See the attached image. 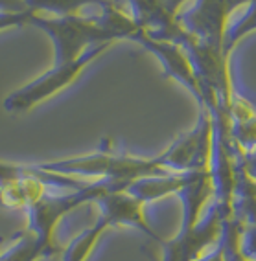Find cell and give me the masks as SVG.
Instances as JSON below:
<instances>
[{
    "label": "cell",
    "mask_w": 256,
    "mask_h": 261,
    "mask_svg": "<svg viewBox=\"0 0 256 261\" xmlns=\"http://www.w3.org/2000/svg\"><path fill=\"white\" fill-rule=\"evenodd\" d=\"M33 26L41 28L54 42L56 65L70 63L81 57L85 51L102 44H114L120 39H135L140 32L129 11L122 6H111L100 15H65L52 17L39 15L32 17Z\"/></svg>",
    "instance_id": "6da1fadb"
},
{
    "label": "cell",
    "mask_w": 256,
    "mask_h": 261,
    "mask_svg": "<svg viewBox=\"0 0 256 261\" xmlns=\"http://www.w3.org/2000/svg\"><path fill=\"white\" fill-rule=\"evenodd\" d=\"M39 166L46 171L87 180H107L124 188L142 178L172 175V171L166 168L162 153L157 156H136L117 151L111 144H103L98 151L90 154L44 162Z\"/></svg>",
    "instance_id": "7a4b0ae2"
},
{
    "label": "cell",
    "mask_w": 256,
    "mask_h": 261,
    "mask_svg": "<svg viewBox=\"0 0 256 261\" xmlns=\"http://www.w3.org/2000/svg\"><path fill=\"white\" fill-rule=\"evenodd\" d=\"M94 204L100 210L98 219L90 228L83 230L66 245L63 250V261H89L103 233L118 226L136 228L155 241H162L146 219V204L131 195L126 188H112L105 191L94 201Z\"/></svg>",
    "instance_id": "3957f363"
},
{
    "label": "cell",
    "mask_w": 256,
    "mask_h": 261,
    "mask_svg": "<svg viewBox=\"0 0 256 261\" xmlns=\"http://www.w3.org/2000/svg\"><path fill=\"white\" fill-rule=\"evenodd\" d=\"M111 46L112 44L94 46L76 61L63 63V65H54V68L39 75L37 80H33L32 83L24 85L22 89L11 92L4 99V109L11 114H22V112H28L37 105H41L42 101L54 98L56 94H59L61 90H65L74 81H78V77L83 74L85 68L90 63H94L100 56H103Z\"/></svg>",
    "instance_id": "277c9868"
},
{
    "label": "cell",
    "mask_w": 256,
    "mask_h": 261,
    "mask_svg": "<svg viewBox=\"0 0 256 261\" xmlns=\"http://www.w3.org/2000/svg\"><path fill=\"white\" fill-rule=\"evenodd\" d=\"M249 2L251 0H194L177 20L196 39L210 46L225 48V33L232 22V15Z\"/></svg>",
    "instance_id": "5b68a950"
},
{
    "label": "cell",
    "mask_w": 256,
    "mask_h": 261,
    "mask_svg": "<svg viewBox=\"0 0 256 261\" xmlns=\"http://www.w3.org/2000/svg\"><path fill=\"white\" fill-rule=\"evenodd\" d=\"M133 41L142 44L146 50L151 51L160 61L164 74L168 77H173L175 81H179L182 87H187L196 96V99L199 101V107H201L203 92H201L199 81H197V75L190 61V56H188V51L184 50L182 44L173 41H164V39H153L149 37V35H146L144 32L136 33Z\"/></svg>",
    "instance_id": "8992f818"
},
{
    "label": "cell",
    "mask_w": 256,
    "mask_h": 261,
    "mask_svg": "<svg viewBox=\"0 0 256 261\" xmlns=\"http://www.w3.org/2000/svg\"><path fill=\"white\" fill-rule=\"evenodd\" d=\"M228 136L240 154L256 151V103L234 85L227 105Z\"/></svg>",
    "instance_id": "52a82bcc"
},
{
    "label": "cell",
    "mask_w": 256,
    "mask_h": 261,
    "mask_svg": "<svg viewBox=\"0 0 256 261\" xmlns=\"http://www.w3.org/2000/svg\"><path fill=\"white\" fill-rule=\"evenodd\" d=\"M57 239H44L30 228L22 230L0 250V261H41L57 254Z\"/></svg>",
    "instance_id": "ba28073f"
},
{
    "label": "cell",
    "mask_w": 256,
    "mask_h": 261,
    "mask_svg": "<svg viewBox=\"0 0 256 261\" xmlns=\"http://www.w3.org/2000/svg\"><path fill=\"white\" fill-rule=\"evenodd\" d=\"M28 8L35 13L48 11L52 17H65V15H79L85 6H100L102 10L111 6H120L117 0H26Z\"/></svg>",
    "instance_id": "9c48e42d"
},
{
    "label": "cell",
    "mask_w": 256,
    "mask_h": 261,
    "mask_svg": "<svg viewBox=\"0 0 256 261\" xmlns=\"http://www.w3.org/2000/svg\"><path fill=\"white\" fill-rule=\"evenodd\" d=\"M252 32H256V0H251L245 6V13L240 19L230 22L227 33H225V42H223L225 51L232 54L234 46H236L238 42L242 41V39H245L247 35H251Z\"/></svg>",
    "instance_id": "30bf717a"
},
{
    "label": "cell",
    "mask_w": 256,
    "mask_h": 261,
    "mask_svg": "<svg viewBox=\"0 0 256 261\" xmlns=\"http://www.w3.org/2000/svg\"><path fill=\"white\" fill-rule=\"evenodd\" d=\"M188 2H194V0H157V4L160 6L168 15H172L175 19L184 11V6H187Z\"/></svg>",
    "instance_id": "8fae6325"
},
{
    "label": "cell",
    "mask_w": 256,
    "mask_h": 261,
    "mask_svg": "<svg viewBox=\"0 0 256 261\" xmlns=\"http://www.w3.org/2000/svg\"><path fill=\"white\" fill-rule=\"evenodd\" d=\"M242 164L247 175L256 182V151L249 154H242Z\"/></svg>",
    "instance_id": "7c38bea8"
}]
</instances>
